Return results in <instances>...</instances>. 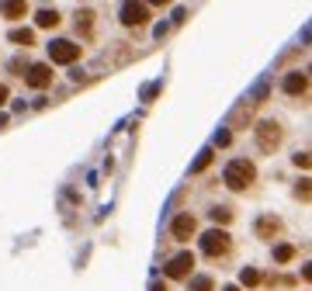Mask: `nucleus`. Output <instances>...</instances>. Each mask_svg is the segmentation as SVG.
Wrapping results in <instances>:
<instances>
[{
	"label": "nucleus",
	"instance_id": "obj_1",
	"mask_svg": "<svg viewBox=\"0 0 312 291\" xmlns=\"http://www.w3.org/2000/svg\"><path fill=\"white\" fill-rule=\"evenodd\" d=\"M222 180H226V187H233V191H243V187H250V184L257 180V167L250 163V159H233V163L226 167Z\"/></svg>",
	"mask_w": 312,
	"mask_h": 291
},
{
	"label": "nucleus",
	"instance_id": "obj_2",
	"mask_svg": "<svg viewBox=\"0 0 312 291\" xmlns=\"http://www.w3.org/2000/svg\"><path fill=\"white\" fill-rule=\"evenodd\" d=\"M121 24H125V28L149 24V7H146L142 0H125V4H121Z\"/></svg>",
	"mask_w": 312,
	"mask_h": 291
},
{
	"label": "nucleus",
	"instance_id": "obj_3",
	"mask_svg": "<svg viewBox=\"0 0 312 291\" xmlns=\"http://www.w3.org/2000/svg\"><path fill=\"white\" fill-rule=\"evenodd\" d=\"M281 139H285V128H281L277 121H260V125H257V142H260L264 153H274V149L281 146Z\"/></svg>",
	"mask_w": 312,
	"mask_h": 291
},
{
	"label": "nucleus",
	"instance_id": "obj_4",
	"mask_svg": "<svg viewBox=\"0 0 312 291\" xmlns=\"http://www.w3.org/2000/svg\"><path fill=\"white\" fill-rule=\"evenodd\" d=\"M49 59H52V62H77L80 59V45L77 42H66V39L49 42Z\"/></svg>",
	"mask_w": 312,
	"mask_h": 291
},
{
	"label": "nucleus",
	"instance_id": "obj_5",
	"mask_svg": "<svg viewBox=\"0 0 312 291\" xmlns=\"http://www.w3.org/2000/svg\"><path fill=\"white\" fill-rule=\"evenodd\" d=\"M24 83H28L32 90H45V87L52 83V66H45V62H35V66H28V73H24Z\"/></svg>",
	"mask_w": 312,
	"mask_h": 291
},
{
	"label": "nucleus",
	"instance_id": "obj_6",
	"mask_svg": "<svg viewBox=\"0 0 312 291\" xmlns=\"http://www.w3.org/2000/svg\"><path fill=\"white\" fill-rule=\"evenodd\" d=\"M201 246H205V253H208V256H215V253H226V250H229V233H219V229H212V233L201 239Z\"/></svg>",
	"mask_w": 312,
	"mask_h": 291
},
{
	"label": "nucleus",
	"instance_id": "obj_7",
	"mask_svg": "<svg viewBox=\"0 0 312 291\" xmlns=\"http://www.w3.org/2000/svg\"><path fill=\"white\" fill-rule=\"evenodd\" d=\"M198 229V222H195V215H177L174 218V225H170V233H174V239H191Z\"/></svg>",
	"mask_w": 312,
	"mask_h": 291
},
{
	"label": "nucleus",
	"instance_id": "obj_8",
	"mask_svg": "<svg viewBox=\"0 0 312 291\" xmlns=\"http://www.w3.org/2000/svg\"><path fill=\"white\" fill-rule=\"evenodd\" d=\"M0 14L7 21H21L28 14V0H0Z\"/></svg>",
	"mask_w": 312,
	"mask_h": 291
},
{
	"label": "nucleus",
	"instance_id": "obj_9",
	"mask_svg": "<svg viewBox=\"0 0 312 291\" xmlns=\"http://www.w3.org/2000/svg\"><path fill=\"white\" fill-rule=\"evenodd\" d=\"M191 267H195V256H191V253H180V256H174V260H170L167 274H170V277H184Z\"/></svg>",
	"mask_w": 312,
	"mask_h": 291
},
{
	"label": "nucleus",
	"instance_id": "obj_10",
	"mask_svg": "<svg viewBox=\"0 0 312 291\" xmlns=\"http://www.w3.org/2000/svg\"><path fill=\"white\" fill-rule=\"evenodd\" d=\"M285 90H288L292 97L305 94V90H309V77H305L302 70H298V73H288V80H285Z\"/></svg>",
	"mask_w": 312,
	"mask_h": 291
},
{
	"label": "nucleus",
	"instance_id": "obj_11",
	"mask_svg": "<svg viewBox=\"0 0 312 291\" xmlns=\"http://www.w3.org/2000/svg\"><path fill=\"white\" fill-rule=\"evenodd\" d=\"M35 24H39V28H56V24H59V11H56V7H45V11H39Z\"/></svg>",
	"mask_w": 312,
	"mask_h": 291
},
{
	"label": "nucleus",
	"instance_id": "obj_12",
	"mask_svg": "<svg viewBox=\"0 0 312 291\" xmlns=\"http://www.w3.org/2000/svg\"><path fill=\"white\" fill-rule=\"evenodd\" d=\"M77 31L80 35H90V31H94V11H80L77 14Z\"/></svg>",
	"mask_w": 312,
	"mask_h": 291
},
{
	"label": "nucleus",
	"instance_id": "obj_13",
	"mask_svg": "<svg viewBox=\"0 0 312 291\" xmlns=\"http://www.w3.org/2000/svg\"><path fill=\"white\" fill-rule=\"evenodd\" d=\"M11 42H14V45H24V49H28V45L35 42V31H32V28H14V31H11Z\"/></svg>",
	"mask_w": 312,
	"mask_h": 291
},
{
	"label": "nucleus",
	"instance_id": "obj_14",
	"mask_svg": "<svg viewBox=\"0 0 312 291\" xmlns=\"http://www.w3.org/2000/svg\"><path fill=\"white\" fill-rule=\"evenodd\" d=\"M277 229H281V222H277V218H271V215H264V218L257 222V233H260V236H274Z\"/></svg>",
	"mask_w": 312,
	"mask_h": 291
},
{
	"label": "nucleus",
	"instance_id": "obj_15",
	"mask_svg": "<svg viewBox=\"0 0 312 291\" xmlns=\"http://www.w3.org/2000/svg\"><path fill=\"white\" fill-rule=\"evenodd\" d=\"M208 163H212V149H205V153L198 156V163H195V167H191V174H201V170H205Z\"/></svg>",
	"mask_w": 312,
	"mask_h": 291
},
{
	"label": "nucleus",
	"instance_id": "obj_16",
	"mask_svg": "<svg viewBox=\"0 0 312 291\" xmlns=\"http://www.w3.org/2000/svg\"><path fill=\"white\" fill-rule=\"evenodd\" d=\"M292 246H277V250H274V260H281V264H285V260H292Z\"/></svg>",
	"mask_w": 312,
	"mask_h": 291
},
{
	"label": "nucleus",
	"instance_id": "obj_17",
	"mask_svg": "<svg viewBox=\"0 0 312 291\" xmlns=\"http://www.w3.org/2000/svg\"><path fill=\"white\" fill-rule=\"evenodd\" d=\"M191 291H212V281H208V277H195Z\"/></svg>",
	"mask_w": 312,
	"mask_h": 291
},
{
	"label": "nucleus",
	"instance_id": "obj_18",
	"mask_svg": "<svg viewBox=\"0 0 312 291\" xmlns=\"http://www.w3.org/2000/svg\"><path fill=\"white\" fill-rule=\"evenodd\" d=\"M212 218H215V222H229V218H233V212H229V208H215Z\"/></svg>",
	"mask_w": 312,
	"mask_h": 291
},
{
	"label": "nucleus",
	"instance_id": "obj_19",
	"mask_svg": "<svg viewBox=\"0 0 312 291\" xmlns=\"http://www.w3.org/2000/svg\"><path fill=\"white\" fill-rule=\"evenodd\" d=\"M260 281V274L257 271H243V284H257Z\"/></svg>",
	"mask_w": 312,
	"mask_h": 291
},
{
	"label": "nucleus",
	"instance_id": "obj_20",
	"mask_svg": "<svg viewBox=\"0 0 312 291\" xmlns=\"http://www.w3.org/2000/svg\"><path fill=\"white\" fill-rule=\"evenodd\" d=\"M295 167H298V170H305V167H309V153H298V156H295Z\"/></svg>",
	"mask_w": 312,
	"mask_h": 291
},
{
	"label": "nucleus",
	"instance_id": "obj_21",
	"mask_svg": "<svg viewBox=\"0 0 312 291\" xmlns=\"http://www.w3.org/2000/svg\"><path fill=\"white\" fill-rule=\"evenodd\" d=\"M229 142H233L229 132H219V136H215V146H229Z\"/></svg>",
	"mask_w": 312,
	"mask_h": 291
},
{
	"label": "nucleus",
	"instance_id": "obj_22",
	"mask_svg": "<svg viewBox=\"0 0 312 291\" xmlns=\"http://www.w3.org/2000/svg\"><path fill=\"white\" fill-rule=\"evenodd\" d=\"M4 104H7V87L0 83V108H4Z\"/></svg>",
	"mask_w": 312,
	"mask_h": 291
},
{
	"label": "nucleus",
	"instance_id": "obj_23",
	"mask_svg": "<svg viewBox=\"0 0 312 291\" xmlns=\"http://www.w3.org/2000/svg\"><path fill=\"white\" fill-rule=\"evenodd\" d=\"M142 4H156V7H163V4H170V0H142Z\"/></svg>",
	"mask_w": 312,
	"mask_h": 291
},
{
	"label": "nucleus",
	"instance_id": "obj_24",
	"mask_svg": "<svg viewBox=\"0 0 312 291\" xmlns=\"http://www.w3.org/2000/svg\"><path fill=\"white\" fill-rule=\"evenodd\" d=\"M226 291H236V288H226Z\"/></svg>",
	"mask_w": 312,
	"mask_h": 291
}]
</instances>
